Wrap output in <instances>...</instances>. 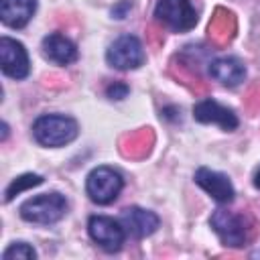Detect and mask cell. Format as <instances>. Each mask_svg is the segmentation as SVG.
<instances>
[{
    "mask_svg": "<svg viewBox=\"0 0 260 260\" xmlns=\"http://www.w3.org/2000/svg\"><path fill=\"white\" fill-rule=\"evenodd\" d=\"M118 146H120L122 156H126V158H132V160L146 158L154 146V130L144 126L134 132H128L120 138Z\"/></svg>",
    "mask_w": 260,
    "mask_h": 260,
    "instance_id": "cell-12",
    "label": "cell"
},
{
    "mask_svg": "<svg viewBox=\"0 0 260 260\" xmlns=\"http://www.w3.org/2000/svg\"><path fill=\"white\" fill-rule=\"evenodd\" d=\"M122 223L132 236L146 238L158 228V215L142 207H128L122 211Z\"/></svg>",
    "mask_w": 260,
    "mask_h": 260,
    "instance_id": "cell-14",
    "label": "cell"
},
{
    "mask_svg": "<svg viewBox=\"0 0 260 260\" xmlns=\"http://www.w3.org/2000/svg\"><path fill=\"white\" fill-rule=\"evenodd\" d=\"M195 120L203 124H219L225 132H232L238 128V118L230 108L219 106L215 100H203L193 108Z\"/></svg>",
    "mask_w": 260,
    "mask_h": 260,
    "instance_id": "cell-11",
    "label": "cell"
},
{
    "mask_svg": "<svg viewBox=\"0 0 260 260\" xmlns=\"http://www.w3.org/2000/svg\"><path fill=\"white\" fill-rule=\"evenodd\" d=\"M37 10V0H0V18L6 26H24Z\"/></svg>",
    "mask_w": 260,
    "mask_h": 260,
    "instance_id": "cell-16",
    "label": "cell"
},
{
    "mask_svg": "<svg viewBox=\"0 0 260 260\" xmlns=\"http://www.w3.org/2000/svg\"><path fill=\"white\" fill-rule=\"evenodd\" d=\"M106 59L116 69H136L144 63V51L134 35H124L110 45Z\"/></svg>",
    "mask_w": 260,
    "mask_h": 260,
    "instance_id": "cell-6",
    "label": "cell"
},
{
    "mask_svg": "<svg viewBox=\"0 0 260 260\" xmlns=\"http://www.w3.org/2000/svg\"><path fill=\"white\" fill-rule=\"evenodd\" d=\"M244 106L248 108V112H260V83L252 85L244 98Z\"/></svg>",
    "mask_w": 260,
    "mask_h": 260,
    "instance_id": "cell-20",
    "label": "cell"
},
{
    "mask_svg": "<svg viewBox=\"0 0 260 260\" xmlns=\"http://www.w3.org/2000/svg\"><path fill=\"white\" fill-rule=\"evenodd\" d=\"M67 213V201L59 193H45L39 197H32L20 205V215L22 219L30 223H55Z\"/></svg>",
    "mask_w": 260,
    "mask_h": 260,
    "instance_id": "cell-3",
    "label": "cell"
},
{
    "mask_svg": "<svg viewBox=\"0 0 260 260\" xmlns=\"http://www.w3.org/2000/svg\"><path fill=\"white\" fill-rule=\"evenodd\" d=\"M169 75L175 79V81H179L181 85H185L191 93H195V95H205L207 91H209V85H207V81H203L197 73H195V69L191 67V63L183 57V55H175L171 61H169Z\"/></svg>",
    "mask_w": 260,
    "mask_h": 260,
    "instance_id": "cell-13",
    "label": "cell"
},
{
    "mask_svg": "<svg viewBox=\"0 0 260 260\" xmlns=\"http://www.w3.org/2000/svg\"><path fill=\"white\" fill-rule=\"evenodd\" d=\"M0 67L12 79H22L28 75V55L22 43L8 37L0 39Z\"/></svg>",
    "mask_w": 260,
    "mask_h": 260,
    "instance_id": "cell-7",
    "label": "cell"
},
{
    "mask_svg": "<svg viewBox=\"0 0 260 260\" xmlns=\"http://www.w3.org/2000/svg\"><path fill=\"white\" fill-rule=\"evenodd\" d=\"M2 258H4V260H12V258L30 260V258H37V252H35L28 244H24V242H16V244H12L10 248H6V250H4Z\"/></svg>",
    "mask_w": 260,
    "mask_h": 260,
    "instance_id": "cell-19",
    "label": "cell"
},
{
    "mask_svg": "<svg viewBox=\"0 0 260 260\" xmlns=\"http://www.w3.org/2000/svg\"><path fill=\"white\" fill-rule=\"evenodd\" d=\"M32 134L43 146H65L77 136V122L69 116H41L32 124Z\"/></svg>",
    "mask_w": 260,
    "mask_h": 260,
    "instance_id": "cell-1",
    "label": "cell"
},
{
    "mask_svg": "<svg viewBox=\"0 0 260 260\" xmlns=\"http://www.w3.org/2000/svg\"><path fill=\"white\" fill-rule=\"evenodd\" d=\"M126 93H128L126 83H114L108 87V98H112V100H122V98H126Z\"/></svg>",
    "mask_w": 260,
    "mask_h": 260,
    "instance_id": "cell-21",
    "label": "cell"
},
{
    "mask_svg": "<svg viewBox=\"0 0 260 260\" xmlns=\"http://www.w3.org/2000/svg\"><path fill=\"white\" fill-rule=\"evenodd\" d=\"M236 30H238V20H236V14L223 6H217L213 10V16L207 24V37L211 41L213 47L217 49H223L228 47L234 37H236Z\"/></svg>",
    "mask_w": 260,
    "mask_h": 260,
    "instance_id": "cell-9",
    "label": "cell"
},
{
    "mask_svg": "<svg viewBox=\"0 0 260 260\" xmlns=\"http://www.w3.org/2000/svg\"><path fill=\"white\" fill-rule=\"evenodd\" d=\"M124 187V179L118 171L110 169V167H98L93 169L89 175H87V183H85V189H87V195L93 203H100V205H108L112 203L120 191Z\"/></svg>",
    "mask_w": 260,
    "mask_h": 260,
    "instance_id": "cell-4",
    "label": "cell"
},
{
    "mask_svg": "<svg viewBox=\"0 0 260 260\" xmlns=\"http://www.w3.org/2000/svg\"><path fill=\"white\" fill-rule=\"evenodd\" d=\"M41 49H43V55H45L49 61L59 63V65H69V63H73L75 57H77L75 45H73L67 37H63V35H59V32L47 35V37L43 39V47H41Z\"/></svg>",
    "mask_w": 260,
    "mask_h": 260,
    "instance_id": "cell-17",
    "label": "cell"
},
{
    "mask_svg": "<svg viewBox=\"0 0 260 260\" xmlns=\"http://www.w3.org/2000/svg\"><path fill=\"white\" fill-rule=\"evenodd\" d=\"M43 183V177L41 175H32V173H26L22 177H16L8 187H6V193H4V199L6 201H12L18 193H22L24 189H30V187H37Z\"/></svg>",
    "mask_w": 260,
    "mask_h": 260,
    "instance_id": "cell-18",
    "label": "cell"
},
{
    "mask_svg": "<svg viewBox=\"0 0 260 260\" xmlns=\"http://www.w3.org/2000/svg\"><path fill=\"white\" fill-rule=\"evenodd\" d=\"M195 183L203 189V191H207L215 201H219V203H232L234 201V187H232V183H230V179L225 177V175H221V173H215V171H211V169H205V167H201V169H197V173H195Z\"/></svg>",
    "mask_w": 260,
    "mask_h": 260,
    "instance_id": "cell-10",
    "label": "cell"
},
{
    "mask_svg": "<svg viewBox=\"0 0 260 260\" xmlns=\"http://www.w3.org/2000/svg\"><path fill=\"white\" fill-rule=\"evenodd\" d=\"M154 16L175 32H185L197 22V12L191 6V0H158Z\"/></svg>",
    "mask_w": 260,
    "mask_h": 260,
    "instance_id": "cell-5",
    "label": "cell"
},
{
    "mask_svg": "<svg viewBox=\"0 0 260 260\" xmlns=\"http://www.w3.org/2000/svg\"><path fill=\"white\" fill-rule=\"evenodd\" d=\"M254 185L260 189V169H258V171H256V175H254Z\"/></svg>",
    "mask_w": 260,
    "mask_h": 260,
    "instance_id": "cell-23",
    "label": "cell"
},
{
    "mask_svg": "<svg viewBox=\"0 0 260 260\" xmlns=\"http://www.w3.org/2000/svg\"><path fill=\"white\" fill-rule=\"evenodd\" d=\"M209 223H211V228L215 230V234L219 236V240L225 246L240 248V246H244L250 240L252 221L244 213H234V211H228V209H217L211 215Z\"/></svg>",
    "mask_w": 260,
    "mask_h": 260,
    "instance_id": "cell-2",
    "label": "cell"
},
{
    "mask_svg": "<svg viewBox=\"0 0 260 260\" xmlns=\"http://www.w3.org/2000/svg\"><path fill=\"white\" fill-rule=\"evenodd\" d=\"M148 39H150V45L152 47H160L162 45V41H165V37H162V30L158 28V26H148Z\"/></svg>",
    "mask_w": 260,
    "mask_h": 260,
    "instance_id": "cell-22",
    "label": "cell"
},
{
    "mask_svg": "<svg viewBox=\"0 0 260 260\" xmlns=\"http://www.w3.org/2000/svg\"><path fill=\"white\" fill-rule=\"evenodd\" d=\"M209 73L215 81L228 87H236L246 77V67L236 57H219L209 63Z\"/></svg>",
    "mask_w": 260,
    "mask_h": 260,
    "instance_id": "cell-15",
    "label": "cell"
},
{
    "mask_svg": "<svg viewBox=\"0 0 260 260\" xmlns=\"http://www.w3.org/2000/svg\"><path fill=\"white\" fill-rule=\"evenodd\" d=\"M89 236L95 244H100L106 252H118L122 248L124 242V230L118 221H114L112 217H104V215H93L89 217L87 223Z\"/></svg>",
    "mask_w": 260,
    "mask_h": 260,
    "instance_id": "cell-8",
    "label": "cell"
}]
</instances>
